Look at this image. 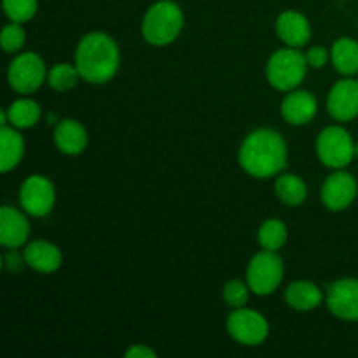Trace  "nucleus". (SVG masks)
Wrapping results in <instances>:
<instances>
[{"mask_svg":"<svg viewBox=\"0 0 358 358\" xmlns=\"http://www.w3.org/2000/svg\"><path fill=\"white\" fill-rule=\"evenodd\" d=\"M250 287L247 282H241V280H229V282L224 285L222 297L226 301L227 306L234 308H243L247 306L248 297H250Z\"/></svg>","mask_w":358,"mask_h":358,"instance_id":"a878e982","label":"nucleus"},{"mask_svg":"<svg viewBox=\"0 0 358 358\" xmlns=\"http://www.w3.org/2000/svg\"><path fill=\"white\" fill-rule=\"evenodd\" d=\"M37 0H3V13L13 23H28L37 14Z\"/></svg>","mask_w":358,"mask_h":358,"instance_id":"393cba45","label":"nucleus"},{"mask_svg":"<svg viewBox=\"0 0 358 358\" xmlns=\"http://www.w3.org/2000/svg\"><path fill=\"white\" fill-rule=\"evenodd\" d=\"M76 65L86 83H108L114 79L121 65L117 42L103 31H91L84 35L76 49Z\"/></svg>","mask_w":358,"mask_h":358,"instance_id":"f03ea898","label":"nucleus"},{"mask_svg":"<svg viewBox=\"0 0 358 358\" xmlns=\"http://www.w3.org/2000/svg\"><path fill=\"white\" fill-rule=\"evenodd\" d=\"M282 115L289 124L304 126L315 119L318 112V101L313 93L304 90H292L282 101Z\"/></svg>","mask_w":358,"mask_h":358,"instance_id":"4468645a","label":"nucleus"},{"mask_svg":"<svg viewBox=\"0 0 358 358\" xmlns=\"http://www.w3.org/2000/svg\"><path fill=\"white\" fill-rule=\"evenodd\" d=\"M283 261L278 252L261 250L252 257L247 268V283L255 296H271L283 280Z\"/></svg>","mask_w":358,"mask_h":358,"instance_id":"423d86ee","label":"nucleus"},{"mask_svg":"<svg viewBox=\"0 0 358 358\" xmlns=\"http://www.w3.org/2000/svg\"><path fill=\"white\" fill-rule=\"evenodd\" d=\"M2 264L9 273H20L27 266V261H24V254H20L17 248H9V252L3 255Z\"/></svg>","mask_w":358,"mask_h":358,"instance_id":"c85d7f7f","label":"nucleus"},{"mask_svg":"<svg viewBox=\"0 0 358 358\" xmlns=\"http://www.w3.org/2000/svg\"><path fill=\"white\" fill-rule=\"evenodd\" d=\"M331 62L341 76L352 77L358 73V42L355 38L341 37L332 44Z\"/></svg>","mask_w":358,"mask_h":358,"instance_id":"aec40b11","label":"nucleus"},{"mask_svg":"<svg viewBox=\"0 0 358 358\" xmlns=\"http://www.w3.org/2000/svg\"><path fill=\"white\" fill-rule=\"evenodd\" d=\"M275 192L287 206H301L308 198V185L299 175L280 173L275 180Z\"/></svg>","mask_w":358,"mask_h":358,"instance_id":"4be33fe9","label":"nucleus"},{"mask_svg":"<svg viewBox=\"0 0 358 358\" xmlns=\"http://www.w3.org/2000/svg\"><path fill=\"white\" fill-rule=\"evenodd\" d=\"M21 208L31 217H45L52 212L56 203L55 184L44 175H31L21 184Z\"/></svg>","mask_w":358,"mask_h":358,"instance_id":"1a4fd4ad","label":"nucleus"},{"mask_svg":"<svg viewBox=\"0 0 358 358\" xmlns=\"http://www.w3.org/2000/svg\"><path fill=\"white\" fill-rule=\"evenodd\" d=\"M7 80H9L10 90H14L16 93H35L48 80L44 59L34 51L20 52L10 62L9 70H7Z\"/></svg>","mask_w":358,"mask_h":358,"instance_id":"0eeeda50","label":"nucleus"},{"mask_svg":"<svg viewBox=\"0 0 358 358\" xmlns=\"http://www.w3.org/2000/svg\"><path fill=\"white\" fill-rule=\"evenodd\" d=\"M124 357L128 358H156V350L149 348L147 345H133L131 348L126 350Z\"/></svg>","mask_w":358,"mask_h":358,"instance_id":"c756f323","label":"nucleus"},{"mask_svg":"<svg viewBox=\"0 0 358 358\" xmlns=\"http://www.w3.org/2000/svg\"><path fill=\"white\" fill-rule=\"evenodd\" d=\"M27 266L41 275H49L62 268L63 254L55 243L45 240L31 241L23 250Z\"/></svg>","mask_w":358,"mask_h":358,"instance_id":"dca6fc26","label":"nucleus"},{"mask_svg":"<svg viewBox=\"0 0 358 358\" xmlns=\"http://www.w3.org/2000/svg\"><path fill=\"white\" fill-rule=\"evenodd\" d=\"M24 210L13 208V206H2L0 210V245L9 248L23 247L30 236V222H28Z\"/></svg>","mask_w":358,"mask_h":358,"instance_id":"ddd939ff","label":"nucleus"},{"mask_svg":"<svg viewBox=\"0 0 358 358\" xmlns=\"http://www.w3.org/2000/svg\"><path fill=\"white\" fill-rule=\"evenodd\" d=\"M289 231H287L285 222L280 219H268L261 224L257 231V241L262 250L280 252L287 243Z\"/></svg>","mask_w":358,"mask_h":358,"instance_id":"5701e85b","label":"nucleus"},{"mask_svg":"<svg viewBox=\"0 0 358 358\" xmlns=\"http://www.w3.org/2000/svg\"><path fill=\"white\" fill-rule=\"evenodd\" d=\"M276 35L285 42L289 48H303L311 38L310 20L299 10H283L276 17Z\"/></svg>","mask_w":358,"mask_h":358,"instance_id":"2eb2a0df","label":"nucleus"},{"mask_svg":"<svg viewBox=\"0 0 358 358\" xmlns=\"http://www.w3.org/2000/svg\"><path fill=\"white\" fill-rule=\"evenodd\" d=\"M355 156L358 157V143H357V147H355Z\"/></svg>","mask_w":358,"mask_h":358,"instance_id":"2f4dec72","label":"nucleus"},{"mask_svg":"<svg viewBox=\"0 0 358 358\" xmlns=\"http://www.w3.org/2000/svg\"><path fill=\"white\" fill-rule=\"evenodd\" d=\"M308 59L299 48H283L271 55L268 65H266V77L271 87L276 91L297 90L304 80L308 72Z\"/></svg>","mask_w":358,"mask_h":358,"instance_id":"20e7f679","label":"nucleus"},{"mask_svg":"<svg viewBox=\"0 0 358 358\" xmlns=\"http://www.w3.org/2000/svg\"><path fill=\"white\" fill-rule=\"evenodd\" d=\"M0 145H2V159H0V170L3 173L14 170L21 163L24 156V138L20 129L13 126H2L0 129Z\"/></svg>","mask_w":358,"mask_h":358,"instance_id":"6ab92c4d","label":"nucleus"},{"mask_svg":"<svg viewBox=\"0 0 358 358\" xmlns=\"http://www.w3.org/2000/svg\"><path fill=\"white\" fill-rule=\"evenodd\" d=\"M289 159L287 142L276 129L259 128L245 136L238 161L245 173L254 178H271L282 173Z\"/></svg>","mask_w":358,"mask_h":358,"instance_id":"f257e3e1","label":"nucleus"},{"mask_svg":"<svg viewBox=\"0 0 358 358\" xmlns=\"http://www.w3.org/2000/svg\"><path fill=\"white\" fill-rule=\"evenodd\" d=\"M355 140L343 126H327L317 138V156L324 166L345 170L355 156Z\"/></svg>","mask_w":358,"mask_h":358,"instance_id":"39448f33","label":"nucleus"},{"mask_svg":"<svg viewBox=\"0 0 358 358\" xmlns=\"http://www.w3.org/2000/svg\"><path fill=\"white\" fill-rule=\"evenodd\" d=\"M304 55H306L308 65H310L311 69H322V66L327 65V62L331 59V51L325 49L324 45H313V48L308 49Z\"/></svg>","mask_w":358,"mask_h":358,"instance_id":"cd10ccee","label":"nucleus"},{"mask_svg":"<svg viewBox=\"0 0 358 358\" xmlns=\"http://www.w3.org/2000/svg\"><path fill=\"white\" fill-rule=\"evenodd\" d=\"M227 332L243 346H259L268 339L269 322L262 313L250 308H234L226 322Z\"/></svg>","mask_w":358,"mask_h":358,"instance_id":"6e6552de","label":"nucleus"},{"mask_svg":"<svg viewBox=\"0 0 358 358\" xmlns=\"http://www.w3.org/2000/svg\"><path fill=\"white\" fill-rule=\"evenodd\" d=\"M358 194L357 178L345 170H334L322 185L320 198L325 208L331 212H343L350 208Z\"/></svg>","mask_w":358,"mask_h":358,"instance_id":"9d476101","label":"nucleus"},{"mask_svg":"<svg viewBox=\"0 0 358 358\" xmlns=\"http://www.w3.org/2000/svg\"><path fill=\"white\" fill-rule=\"evenodd\" d=\"M7 124L16 129L34 128L42 117V107L31 98H20L6 108Z\"/></svg>","mask_w":358,"mask_h":358,"instance_id":"412c9836","label":"nucleus"},{"mask_svg":"<svg viewBox=\"0 0 358 358\" xmlns=\"http://www.w3.org/2000/svg\"><path fill=\"white\" fill-rule=\"evenodd\" d=\"M184 10L173 0H157L147 9L142 21V35L150 45L163 48L178 38L184 30Z\"/></svg>","mask_w":358,"mask_h":358,"instance_id":"7ed1b4c3","label":"nucleus"},{"mask_svg":"<svg viewBox=\"0 0 358 358\" xmlns=\"http://www.w3.org/2000/svg\"><path fill=\"white\" fill-rule=\"evenodd\" d=\"M285 301L292 310L311 311L318 308L324 301V292L320 287L308 280H299L287 287Z\"/></svg>","mask_w":358,"mask_h":358,"instance_id":"a211bd4d","label":"nucleus"},{"mask_svg":"<svg viewBox=\"0 0 358 358\" xmlns=\"http://www.w3.org/2000/svg\"><path fill=\"white\" fill-rule=\"evenodd\" d=\"M59 121H62V119H58V115H56L55 112H48V122H49V124L56 126Z\"/></svg>","mask_w":358,"mask_h":358,"instance_id":"7c9ffc66","label":"nucleus"},{"mask_svg":"<svg viewBox=\"0 0 358 358\" xmlns=\"http://www.w3.org/2000/svg\"><path fill=\"white\" fill-rule=\"evenodd\" d=\"M327 110L332 119L350 122L358 117V79L338 80L327 96Z\"/></svg>","mask_w":358,"mask_h":358,"instance_id":"f8f14e48","label":"nucleus"},{"mask_svg":"<svg viewBox=\"0 0 358 358\" xmlns=\"http://www.w3.org/2000/svg\"><path fill=\"white\" fill-rule=\"evenodd\" d=\"M80 77L79 69L77 65H70V63H58V65L52 66L48 72V84L58 93H65V91H70L76 87V84L79 83Z\"/></svg>","mask_w":358,"mask_h":358,"instance_id":"b1692460","label":"nucleus"},{"mask_svg":"<svg viewBox=\"0 0 358 358\" xmlns=\"http://www.w3.org/2000/svg\"><path fill=\"white\" fill-rule=\"evenodd\" d=\"M329 311L345 322H358V280L341 278L332 283L325 297Z\"/></svg>","mask_w":358,"mask_h":358,"instance_id":"9b49d317","label":"nucleus"},{"mask_svg":"<svg viewBox=\"0 0 358 358\" xmlns=\"http://www.w3.org/2000/svg\"><path fill=\"white\" fill-rule=\"evenodd\" d=\"M0 42H2V49L6 52H17L23 49L24 42H27V31L21 27V23L10 21V24L3 27Z\"/></svg>","mask_w":358,"mask_h":358,"instance_id":"bb28decb","label":"nucleus"},{"mask_svg":"<svg viewBox=\"0 0 358 358\" xmlns=\"http://www.w3.org/2000/svg\"><path fill=\"white\" fill-rule=\"evenodd\" d=\"M56 149L66 156H79L87 147V129L77 119H62L52 133Z\"/></svg>","mask_w":358,"mask_h":358,"instance_id":"f3484780","label":"nucleus"}]
</instances>
